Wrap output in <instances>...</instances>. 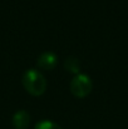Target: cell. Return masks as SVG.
<instances>
[{
    "mask_svg": "<svg viewBox=\"0 0 128 129\" xmlns=\"http://www.w3.org/2000/svg\"><path fill=\"white\" fill-rule=\"evenodd\" d=\"M64 68H65L67 70H69L70 73H74V74L77 75V74H79V72H81L79 60H78L77 58H74V56H69V58H67L65 61H64Z\"/></svg>",
    "mask_w": 128,
    "mask_h": 129,
    "instance_id": "obj_5",
    "label": "cell"
},
{
    "mask_svg": "<svg viewBox=\"0 0 128 129\" xmlns=\"http://www.w3.org/2000/svg\"><path fill=\"white\" fill-rule=\"evenodd\" d=\"M58 64V56L53 51H44L37 59V65L43 70H52Z\"/></svg>",
    "mask_w": 128,
    "mask_h": 129,
    "instance_id": "obj_3",
    "label": "cell"
},
{
    "mask_svg": "<svg viewBox=\"0 0 128 129\" xmlns=\"http://www.w3.org/2000/svg\"><path fill=\"white\" fill-rule=\"evenodd\" d=\"M70 93L75 98H85L90 94L93 89V83L89 75L87 74H77L70 82Z\"/></svg>",
    "mask_w": 128,
    "mask_h": 129,
    "instance_id": "obj_2",
    "label": "cell"
},
{
    "mask_svg": "<svg viewBox=\"0 0 128 129\" xmlns=\"http://www.w3.org/2000/svg\"><path fill=\"white\" fill-rule=\"evenodd\" d=\"M34 129H63L60 125L54 123L53 120H40L35 124Z\"/></svg>",
    "mask_w": 128,
    "mask_h": 129,
    "instance_id": "obj_6",
    "label": "cell"
},
{
    "mask_svg": "<svg viewBox=\"0 0 128 129\" xmlns=\"http://www.w3.org/2000/svg\"><path fill=\"white\" fill-rule=\"evenodd\" d=\"M23 86L33 96H40L46 90V79L37 69H28L23 74Z\"/></svg>",
    "mask_w": 128,
    "mask_h": 129,
    "instance_id": "obj_1",
    "label": "cell"
},
{
    "mask_svg": "<svg viewBox=\"0 0 128 129\" xmlns=\"http://www.w3.org/2000/svg\"><path fill=\"white\" fill-rule=\"evenodd\" d=\"M13 127L15 129H27L30 123V115L27 110H18L13 115Z\"/></svg>",
    "mask_w": 128,
    "mask_h": 129,
    "instance_id": "obj_4",
    "label": "cell"
}]
</instances>
